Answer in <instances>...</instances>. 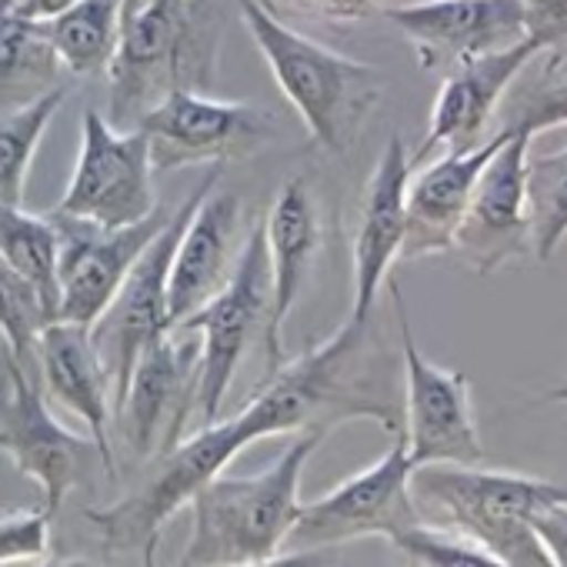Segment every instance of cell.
<instances>
[{
  "mask_svg": "<svg viewBox=\"0 0 567 567\" xmlns=\"http://www.w3.org/2000/svg\"><path fill=\"white\" fill-rule=\"evenodd\" d=\"M137 127L147 137L154 171L164 174L257 154L274 134V117L250 101H214L194 87H174Z\"/></svg>",
  "mask_w": 567,
  "mask_h": 567,
  "instance_id": "cell-12",
  "label": "cell"
},
{
  "mask_svg": "<svg viewBox=\"0 0 567 567\" xmlns=\"http://www.w3.org/2000/svg\"><path fill=\"white\" fill-rule=\"evenodd\" d=\"M524 197L530 224V257L547 264L567 237V147L530 157L524 167Z\"/></svg>",
  "mask_w": 567,
  "mask_h": 567,
  "instance_id": "cell-28",
  "label": "cell"
},
{
  "mask_svg": "<svg viewBox=\"0 0 567 567\" xmlns=\"http://www.w3.org/2000/svg\"><path fill=\"white\" fill-rule=\"evenodd\" d=\"M264 240L270 260V311L264 328V348L267 371H274L284 361V328H288V318L298 308L311 260L321 247V220L308 181L291 177L277 190L264 217Z\"/></svg>",
  "mask_w": 567,
  "mask_h": 567,
  "instance_id": "cell-20",
  "label": "cell"
},
{
  "mask_svg": "<svg viewBox=\"0 0 567 567\" xmlns=\"http://www.w3.org/2000/svg\"><path fill=\"white\" fill-rule=\"evenodd\" d=\"M51 554V514L44 507L0 514V564H41Z\"/></svg>",
  "mask_w": 567,
  "mask_h": 567,
  "instance_id": "cell-32",
  "label": "cell"
},
{
  "mask_svg": "<svg viewBox=\"0 0 567 567\" xmlns=\"http://www.w3.org/2000/svg\"><path fill=\"white\" fill-rule=\"evenodd\" d=\"M0 257L21 270L58 321V224L51 214H31L24 204H0Z\"/></svg>",
  "mask_w": 567,
  "mask_h": 567,
  "instance_id": "cell-26",
  "label": "cell"
},
{
  "mask_svg": "<svg viewBox=\"0 0 567 567\" xmlns=\"http://www.w3.org/2000/svg\"><path fill=\"white\" fill-rule=\"evenodd\" d=\"M391 544L411 564H424V567H501L481 544L431 520H417L404 527L401 534L391 537Z\"/></svg>",
  "mask_w": 567,
  "mask_h": 567,
  "instance_id": "cell-30",
  "label": "cell"
},
{
  "mask_svg": "<svg viewBox=\"0 0 567 567\" xmlns=\"http://www.w3.org/2000/svg\"><path fill=\"white\" fill-rule=\"evenodd\" d=\"M391 301L404 354L401 437L414 467L421 464H484V444L474 417L471 381L457 368H441L417 351L401 288L391 280Z\"/></svg>",
  "mask_w": 567,
  "mask_h": 567,
  "instance_id": "cell-10",
  "label": "cell"
},
{
  "mask_svg": "<svg viewBox=\"0 0 567 567\" xmlns=\"http://www.w3.org/2000/svg\"><path fill=\"white\" fill-rule=\"evenodd\" d=\"M267 311H270V260H267V240L260 224L240 244V254L224 288L200 311L174 324L200 338L197 408H194L200 424L217 421L247 348L254 344L257 334L264 338Z\"/></svg>",
  "mask_w": 567,
  "mask_h": 567,
  "instance_id": "cell-7",
  "label": "cell"
},
{
  "mask_svg": "<svg viewBox=\"0 0 567 567\" xmlns=\"http://www.w3.org/2000/svg\"><path fill=\"white\" fill-rule=\"evenodd\" d=\"M64 97H68V87H54L24 107L0 114V204H11V207L24 204L34 154L54 114L61 111Z\"/></svg>",
  "mask_w": 567,
  "mask_h": 567,
  "instance_id": "cell-27",
  "label": "cell"
},
{
  "mask_svg": "<svg viewBox=\"0 0 567 567\" xmlns=\"http://www.w3.org/2000/svg\"><path fill=\"white\" fill-rule=\"evenodd\" d=\"M51 217L58 224V321L91 328L121 288L131 264L167 224L171 210L157 207L151 217L127 227H101L58 210Z\"/></svg>",
  "mask_w": 567,
  "mask_h": 567,
  "instance_id": "cell-16",
  "label": "cell"
},
{
  "mask_svg": "<svg viewBox=\"0 0 567 567\" xmlns=\"http://www.w3.org/2000/svg\"><path fill=\"white\" fill-rule=\"evenodd\" d=\"M34 368L41 371L51 401L64 404L87 424L104 474L117 477V461L111 451V427H114L111 378L94 351L91 328L78 321H51L38 338Z\"/></svg>",
  "mask_w": 567,
  "mask_h": 567,
  "instance_id": "cell-21",
  "label": "cell"
},
{
  "mask_svg": "<svg viewBox=\"0 0 567 567\" xmlns=\"http://www.w3.org/2000/svg\"><path fill=\"white\" fill-rule=\"evenodd\" d=\"M54 321L48 301L34 284L0 257V338L8 344V361L24 371L34 368V351L41 331Z\"/></svg>",
  "mask_w": 567,
  "mask_h": 567,
  "instance_id": "cell-29",
  "label": "cell"
},
{
  "mask_svg": "<svg viewBox=\"0 0 567 567\" xmlns=\"http://www.w3.org/2000/svg\"><path fill=\"white\" fill-rule=\"evenodd\" d=\"M540 401H544V404H567V378L557 381V384H550V388L540 394Z\"/></svg>",
  "mask_w": 567,
  "mask_h": 567,
  "instance_id": "cell-37",
  "label": "cell"
},
{
  "mask_svg": "<svg viewBox=\"0 0 567 567\" xmlns=\"http://www.w3.org/2000/svg\"><path fill=\"white\" fill-rule=\"evenodd\" d=\"M411 471L414 464L398 431L394 444L374 464L344 477L324 497L311 504L301 501L295 527L288 530V540H284V557H305L361 537L391 540L404 527L424 520L411 497Z\"/></svg>",
  "mask_w": 567,
  "mask_h": 567,
  "instance_id": "cell-9",
  "label": "cell"
},
{
  "mask_svg": "<svg viewBox=\"0 0 567 567\" xmlns=\"http://www.w3.org/2000/svg\"><path fill=\"white\" fill-rule=\"evenodd\" d=\"M324 431H301L270 467L247 477H210L194 501L184 567H264L284 557V540L301 511V477Z\"/></svg>",
  "mask_w": 567,
  "mask_h": 567,
  "instance_id": "cell-1",
  "label": "cell"
},
{
  "mask_svg": "<svg viewBox=\"0 0 567 567\" xmlns=\"http://www.w3.org/2000/svg\"><path fill=\"white\" fill-rule=\"evenodd\" d=\"M507 131L501 127L494 137L481 141L471 151H444L441 161L427 164L424 171H411L408 197H404V244L398 260H424L437 254H451L454 230L464 217L471 190L501 147Z\"/></svg>",
  "mask_w": 567,
  "mask_h": 567,
  "instance_id": "cell-22",
  "label": "cell"
},
{
  "mask_svg": "<svg viewBox=\"0 0 567 567\" xmlns=\"http://www.w3.org/2000/svg\"><path fill=\"white\" fill-rule=\"evenodd\" d=\"M540 51L544 48L534 38H524V41H517L511 48L461 61L451 71H444V84L437 91L427 134H424V141H421V147H417V154L411 161L421 164L437 147H444V151H471V147H477L484 127L491 124V117H494V111L501 104V97L507 94L514 78Z\"/></svg>",
  "mask_w": 567,
  "mask_h": 567,
  "instance_id": "cell-19",
  "label": "cell"
},
{
  "mask_svg": "<svg viewBox=\"0 0 567 567\" xmlns=\"http://www.w3.org/2000/svg\"><path fill=\"white\" fill-rule=\"evenodd\" d=\"M564 124H567V58H554L547 61L544 74L530 84V91L520 97L517 114L504 127H517L537 137Z\"/></svg>",
  "mask_w": 567,
  "mask_h": 567,
  "instance_id": "cell-31",
  "label": "cell"
},
{
  "mask_svg": "<svg viewBox=\"0 0 567 567\" xmlns=\"http://www.w3.org/2000/svg\"><path fill=\"white\" fill-rule=\"evenodd\" d=\"M240 200L227 190H207L197 204L190 224L177 237L171 270H167V321L171 328L200 311L234 270L240 254Z\"/></svg>",
  "mask_w": 567,
  "mask_h": 567,
  "instance_id": "cell-23",
  "label": "cell"
},
{
  "mask_svg": "<svg viewBox=\"0 0 567 567\" xmlns=\"http://www.w3.org/2000/svg\"><path fill=\"white\" fill-rule=\"evenodd\" d=\"M240 18L311 141L348 154L381 104V71L280 24L264 0H240Z\"/></svg>",
  "mask_w": 567,
  "mask_h": 567,
  "instance_id": "cell-3",
  "label": "cell"
},
{
  "mask_svg": "<svg viewBox=\"0 0 567 567\" xmlns=\"http://www.w3.org/2000/svg\"><path fill=\"white\" fill-rule=\"evenodd\" d=\"M530 527L550 560V567H567V501H550L530 514Z\"/></svg>",
  "mask_w": 567,
  "mask_h": 567,
  "instance_id": "cell-34",
  "label": "cell"
},
{
  "mask_svg": "<svg viewBox=\"0 0 567 567\" xmlns=\"http://www.w3.org/2000/svg\"><path fill=\"white\" fill-rule=\"evenodd\" d=\"M58 71L61 61L44 21L21 14L11 0H0V114L61 87Z\"/></svg>",
  "mask_w": 567,
  "mask_h": 567,
  "instance_id": "cell-24",
  "label": "cell"
},
{
  "mask_svg": "<svg viewBox=\"0 0 567 567\" xmlns=\"http://www.w3.org/2000/svg\"><path fill=\"white\" fill-rule=\"evenodd\" d=\"M61 68L78 78L107 74L121 41V0H74L44 21Z\"/></svg>",
  "mask_w": 567,
  "mask_h": 567,
  "instance_id": "cell-25",
  "label": "cell"
},
{
  "mask_svg": "<svg viewBox=\"0 0 567 567\" xmlns=\"http://www.w3.org/2000/svg\"><path fill=\"white\" fill-rule=\"evenodd\" d=\"M411 497L424 520L471 537L501 567H550L530 514L567 501V487L481 464H421L411 471Z\"/></svg>",
  "mask_w": 567,
  "mask_h": 567,
  "instance_id": "cell-4",
  "label": "cell"
},
{
  "mask_svg": "<svg viewBox=\"0 0 567 567\" xmlns=\"http://www.w3.org/2000/svg\"><path fill=\"white\" fill-rule=\"evenodd\" d=\"M384 18L411 41L424 71H451L527 38L520 0H414L384 8Z\"/></svg>",
  "mask_w": 567,
  "mask_h": 567,
  "instance_id": "cell-17",
  "label": "cell"
},
{
  "mask_svg": "<svg viewBox=\"0 0 567 567\" xmlns=\"http://www.w3.org/2000/svg\"><path fill=\"white\" fill-rule=\"evenodd\" d=\"M280 4H295L324 18H338V21H364L378 11H384L391 0H280Z\"/></svg>",
  "mask_w": 567,
  "mask_h": 567,
  "instance_id": "cell-35",
  "label": "cell"
},
{
  "mask_svg": "<svg viewBox=\"0 0 567 567\" xmlns=\"http://www.w3.org/2000/svg\"><path fill=\"white\" fill-rule=\"evenodd\" d=\"M244 447H250V441L240 427V417L200 424L197 434H184L174 447L154 457L157 467L137 491L104 511H87L84 517L97 527L111 550L137 554L144 564H154L164 524L181 514L194 494Z\"/></svg>",
  "mask_w": 567,
  "mask_h": 567,
  "instance_id": "cell-5",
  "label": "cell"
},
{
  "mask_svg": "<svg viewBox=\"0 0 567 567\" xmlns=\"http://www.w3.org/2000/svg\"><path fill=\"white\" fill-rule=\"evenodd\" d=\"M504 131L507 137L484 164L451 244V250L481 277L530 257L524 167L534 137L517 127Z\"/></svg>",
  "mask_w": 567,
  "mask_h": 567,
  "instance_id": "cell-14",
  "label": "cell"
},
{
  "mask_svg": "<svg viewBox=\"0 0 567 567\" xmlns=\"http://www.w3.org/2000/svg\"><path fill=\"white\" fill-rule=\"evenodd\" d=\"M147 4H154V0H121V18L137 14V11H141V8H147Z\"/></svg>",
  "mask_w": 567,
  "mask_h": 567,
  "instance_id": "cell-38",
  "label": "cell"
},
{
  "mask_svg": "<svg viewBox=\"0 0 567 567\" xmlns=\"http://www.w3.org/2000/svg\"><path fill=\"white\" fill-rule=\"evenodd\" d=\"M524 31L544 51L567 41V0H520Z\"/></svg>",
  "mask_w": 567,
  "mask_h": 567,
  "instance_id": "cell-33",
  "label": "cell"
},
{
  "mask_svg": "<svg viewBox=\"0 0 567 567\" xmlns=\"http://www.w3.org/2000/svg\"><path fill=\"white\" fill-rule=\"evenodd\" d=\"M197 361L200 341H190L181 328L164 331L141 351L127 391L114 408V424L137 461L164 454L187 434L197 408Z\"/></svg>",
  "mask_w": 567,
  "mask_h": 567,
  "instance_id": "cell-13",
  "label": "cell"
},
{
  "mask_svg": "<svg viewBox=\"0 0 567 567\" xmlns=\"http://www.w3.org/2000/svg\"><path fill=\"white\" fill-rule=\"evenodd\" d=\"M414 161L404 147V141L394 134L361 197V217H358V234H354V288H351V315L348 321L354 328H368L371 315L378 308V295L384 288V280L401 257L404 244V197H408V181H411Z\"/></svg>",
  "mask_w": 567,
  "mask_h": 567,
  "instance_id": "cell-18",
  "label": "cell"
},
{
  "mask_svg": "<svg viewBox=\"0 0 567 567\" xmlns=\"http://www.w3.org/2000/svg\"><path fill=\"white\" fill-rule=\"evenodd\" d=\"M368 328H344L301 354L298 361H280L267 371L264 388L237 414L250 444L291 431H331L344 421H378L384 431H401V411L384 391L371 388L368 371Z\"/></svg>",
  "mask_w": 567,
  "mask_h": 567,
  "instance_id": "cell-2",
  "label": "cell"
},
{
  "mask_svg": "<svg viewBox=\"0 0 567 567\" xmlns=\"http://www.w3.org/2000/svg\"><path fill=\"white\" fill-rule=\"evenodd\" d=\"M200 24L197 0H154L121 18V41L107 68L114 127H137L164 94L184 87L190 61L207 51Z\"/></svg>",
  "mask_w": 567,
  "mask_h": 567,
  "instance_id": "cell-8",
  "label": "cell"
},
{
  "mask_svg": "<svg viewBox=\"0 0 567 567\" xmlns=\"http://www.w3.org/2000/svg\"><path fill=\"white\" fill-rule=\"evenodd\" d=\"M11 4H14L21 14L34 18V21H48V18H54V14H61L64 8H71L74 0H11Z\"/></svg>",
  "mask_w": 567,
  "mask_h": 567,
  "instance_id": "cell-36",
  "label": "cell"
},
{
  "mask_svg": "<svg viewBox=\"0 0 567 567\" xmlns=\"http://www.w3.org/2000/svg\"><path fill=\"white\" fill-rule=\"evenodd\" d=\"M157 207L154 164L144 131H121L101 111H84L81 154L54 210L101 227H127L151 217Z\"/></svg>",
  "mask_w": 567,
  "mask_h": 567,
  "instance_id": "cell-11",
  "label": "cell"
},
{
  "mask_svg": "<svg viewBox=\"0 0 567 567\" xmlns=\"http://www.w3.org/2000/svg\"><path fill=\"white\" fill-rule=\"evenodd\" d=\"M220 171H224L220 164H210L204 181L194 187V194L177 210H171L167 224L141 250V257L124 274L121 288L114 291L107 308L91 324L94 351H97V358H101V364H104V371L111 378L114 408L127 391V381L134 374V364H137L141 351L154 338L171 331V321H167V270H171V257H174L177 237L190 224L197 204L207 197V190L217 187Z\"/></svg>",
  "mask_w": 567,
  "mask_h": 567,
  "instance_id": "cell-6",
  "label": "cell"
},
{
  "mask_svg": "<svg viewBox=\"0 0 567 567\" xmlns=\"http://www.w3.org/2000/svg\"><path fill=\"white\" fill-rule=\"evenodd\" d=\"M0 451L44 491V511L54 517L64 497L81 484L87 471V451H97L91 437L68 431L54 414L34 378L8 361V394L0 398Z\"/></svg>",
  "mask_w": 567,
  "mask_h": 567,
  "instance_id": "cell-15",
  "label": "cell"
}]
</instances>
